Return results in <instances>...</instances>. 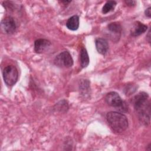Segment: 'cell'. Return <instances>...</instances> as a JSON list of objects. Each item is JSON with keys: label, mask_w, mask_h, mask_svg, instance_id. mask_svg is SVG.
Segmentation results:
<instances>
[{"label": "cell", "mask_w": 151, "mask_h": 151, "mask_svg": "<svg viewBox=\"0 0 151 151\" xmlns=\"http://www.w3.org/2000/svg\"><path fill=\"white\" fill-rule=\"evenodd\" d=\"M133 105L140 122L145 124L150 123V103L148 94L140 92L133 98Z\"/></svg>", "instance_id": "1"}, {"label": "cell", "mask_w": 151, "mask_h": 151, "mask_svg": "<svg viewBox=\"0 0 151 151\" xmlns=\"http://www.w3.org/2000/svg\"><path fill=\"white\" fill-rule=\"evenodd\" d=\"M106 119L110 128L117 133L123 132L128 127L127 117L121 113L110 111L106 114Z\"/></svg>", "instance_id": "2"}, {"label": "cell", "mask_w": 151, "mask_h": 151, "mask_svg": "<svg viewBox=\"0 0 151 151\" xmlns=\"http://www.w3.org/2000/svg\"><path fill=\"white\" fill-rule=\"evenodd\" d=\"M4 82L8 86L14 85L18 80V72L17 68L12 65L5 67L2 72Z\"/></svg>", "instance_id": "3"}, {"label": "cell", "mask_w": 151, "mask_h": 151, "mask_svg": "<svg viewBox=\"0 0 151 151\" xmlns=\"http://www.w3.org/2000/svg\"><path fill=\"white\" fill-rule=\"evenodd\" d=\"M105 100L107 104L115 108H119L121 111H124L127 109L124 102L116 92L111 91L107 93L105 97Z\"/></svg>", "instance_id": "4"}, {"label": "cell", "mask_w": 151, "mask_h": 151, "mask_svg": "<svg viewBox=\"0 0 151 151\" xmlns=\"http://www.w3.org/2000/svg\"><path fill=\"white\" fill-rule=\"evenodd\" d=\"M54 63L58 67L68 68L73 65V60L69 52L63 51L56 56L54 59Z\"/></svg>", "instance_id": "5"}, {"label": "cell", "mask_w": 151, "mask_h": 151, "mask_svg": "<svg viewBox=\"0 0 151 151\" xmlns=\"http://www.w3.org/2000/svg\"><path fill=\"white\" fill-rule=\"evenodd\" d=\"M16 24L14 19L11 17H6L1 22L2 31L7 34H13L16 30Z\"/></svg>", "instance_id": "6"}, {"label": "cell", "mask_w": 151, "mask_h": 151, "mask_svg": "<svg viewBox=\"0 0 151 151\" xmlns=\"http://www.w3.org/2000/svg\"><path fill=\"white\" fill-rule=\"evenodd\" d=\"M51 45V42L46 39H38L34 42V50L37 53L45 51Z\"/></svg>", "instance_id": "7"}, {"label": "cell", "mask_w": 151, "mask_h": 151, "mask_svg": "<svg viewBox=\"0 0 151 151\" xmlns=\"http://www.w3.org/2000/svg\"><path fill=\"white\" fill-rule=\"evenodd\" d=\"M96 47L99 53L105 55L109 50V44L107 40L103 38H98L95 41Z\"/></svg>", "instance_id": "8"}, {"label": "cell", "mask_w": 151, "mask_h": 151, "mask_svg": "<svg viewBox=\"0 0 151 151\" xmlns=\"http://www.w3.org/2000/svg\"><path fill=\"white\" fill-rule=\"evenodd\" d=\"M147 25L139 21H137L134 24L131 29L130 34L133 37H137L144 33L147 30Z\"/></svg>", "instance_id": "9"}, {"label": "cell", "mask_w": 151, "mask_h": 151, "mask_svg": "<svg viewBox=\"0 0 151 151\" xmlns=\"http://www.w3.org/2000/svg\"><path fill=\"white\" fill-rule=\"evenodd\" d=\"M67 28L72 31H76L79 27V17L78 15H73L69 18L66 22Z\"/></svg>", "instance_id": "10"}, {"label": "cell", "mask_w": 151, "mask_h": 151, "mask_svg": "<svg viewBox=\"0 0 151 151\" xmlns=\"http://www.w3.org/2000/svg\"><path fill=\"white\" fill-rule=\"evenodd\" d=\"M89 57L86 49L82 47L80 51V64L83 68L86 67L89 64Z\"/></svg>", "instance_id": "11"}, {"label": "cell", "mask_w": 151, "mask_h": 151, "mask_svg": "<svg viewBox=\"0 0 151 151\" xmlns=\"http://www.w3.org/2000/svg\"><path fill=\"white\" fill-rule=\"evenodd\" d=\"M107 29L115 35H120L122 31V27L120 24L116 22L110 23L107 25Z\"/></svg>", "instance_id": "12"}, {"label": "cell", "mask_w": 151, "mask_h": 151, "mask_svg": "<svg viewBox=\"0 0 151 151\" xmlns=\"http://www.w3.org/2000/svg\"><path fill=\"white\" fill-rule=\"evenodd\" d=\"M116 5V2L114 1H109L104 5L102 8V12L103 14H107L110 11L114 9Z\"/></svg>", "instance_id": "13"}, {"label": "cell", "mask_w": 151, "mask_h": 151, "mask_svg": "<svg viewBox=\"0 0 151 151\" xmlns=\"http://www.w3.org/2000/svg\"><path fill=\"white\" fill-rule=\"evenodd\" d=\"M145 14L146 16H147L149 18H150V17H151V8L149 7L148 8H147L145 11Z\"/></svg>", "instance_id": "14"}, {"label": "cell", "mask_w": 151, "mask_h": 151, "mask_svg": "<svg viewBox=\"0 0 151 151\" xmlns=\"http://www.w3.org/2000/svg\"><path fill=\"white\" fill-rule=\"evenodd\" d=\"M125 3L128 5V6H133L136 4V1H126Z\"/></svg>", "instance_id": "15"}, {"label": "cell", "mask_w": 151, "mask_h": 151, "mask_svg": "<svg viewBox=\"0 0 151 151\" xmlns=\"http://www.w3.org/2000/svg\"><path fill=\"white\" fill-rule=\"evenodd\" d=\"M150 31L149 30V31L148 32V34H147V41H149V43H150Z\"/></svg>", "instance_id": "16"}, {"label": "cell", "mask_w": 151, "mask_h": 151, "mask_svg": "<svg viewBox=\"0 0 151 151\" xmlns=\"http://www.w3.org/2000/svg\"><path fill=\"white\" fill-rule=\"evenodd\" d=\"M150 144H149V145H148V146H148V147H150ZM147 150H151V149H147Z\"/></svg>", "instance_id": "17"}]
</instances>
